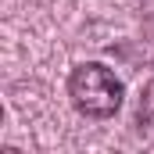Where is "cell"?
I'll return each mask as SVG.
<instances>
[{"instance_id":"6da1fadb","label":"cell","mask_w":154,"mask_h":154,"mask_svg":"<svg viewBox=\"0 0 154 154\" xmlns=\"http://www.w3.org/2000/svg\"><path fill=\"white\" fill-rule=\"evenodd\" d=\"M68 97L79 115L86 118H111L122 108V82L104 65H79L68 79Z\"/></svg>"},{"instance_id":"7a4b0ae2","label":"cell","mask_w":154,"mask_h":154,"mask_svg":"<svg viewBox=\"0 0 154 154\" xmlns=\"http://www.w3.org/2000/svg\"><path fill=\"white\" fill-rule=\"evenodd\" d=\"M140 115L147 118V125H154V79L147 82V90H143V104H140Z\"/></svg>"}]
</instances>
